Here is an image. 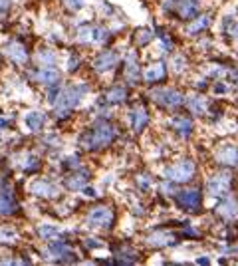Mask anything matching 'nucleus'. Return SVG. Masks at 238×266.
<instances>
[{
    "mask_svg": "<svg viewBox=\"0 0 238 266\" xmlns=\"http://www.w3.org/2000/svg\"><path fill=\"white\" fill-rule=\"evenodd\" d=\"M16 266H32V262H30L26 256H22L20 260H16Z\"/></svg>",
    "mask_w": 238,
    "mask_h": 266,
    "instance_id": "nucleus-44",
    "label": "nucleus"
},
{
    "mask_svg": "<svg viewBox=\"0 0 238 266\" xmlns=\"http://www.w3.org/2000/svg\"><path fill=\"white\" fill-rule=\"evenodd\" d=\"M185 105H187V109H189L193 115H204V113H208V102H206V98H204L202 94H198V92L187 96Z\"/></svg>",
    "mask_w": 238,
    "mask_h": 266,
    "instance_id": "nucleus-22",
    "label": "nucleus"
},
{
    "mask_svg": "<svg viewBox=\"0 0 238 266\" xmlns=\"http://www.w3.org/2000/svg\"><path fill=\"white\" fill-rule=\"evenodd\" d=\"M183 236H187V239H200V234H198L195 228H187V230H183Z\"/></svg>",
    "mask_w": 238,
    "mask_h": 266,
    "instance_id": "nucleus-40",
    "label": "nucleus"
},
{
    "mask_svg": "<svg viewBox=\"0 0 238 266\" xmlns=\"http://www.w3.org/2000/svg\"><path fill=\"white\" fill-rule=\"evenodd\" d=\"M211 16H208V14H198L195 20H191V24L185 28V32L189 34V36H200L204 30H206V28L208 26H211Z\"/></svg>",
    "mask_w": 238,
    "mask_h": 266,
    "instance_id": "nucleus-23",
    "label": "nucleus"
},
{
    "mask_svg": "<svg viewBox=\"0 0 238 266\" xmlns=\"http://www.w3.org/2000/svg\"><path fill=\"white\" fill-rule=\"evenodd\" d=\"M234 266H238V260H236V262H234Z\"/></svg>",
    "mask_w": 238,
    "mask_h": 266,
    "instance_id": "nucleus-47",
    "label": "nucleus"
},
{
    "mask_svg": "<svg viewBox=\"0 0 238 266\" xmlns=\"http://www.w3.org/2000/svg\"><path fill=\"white\" fill-rule=\"evenodd\" d=\"M103 266H135L133 262H129V260H117V262H107V264H103Z\"/></svg>",
    "mask_w": 238,
    "mask_h": 266,
    "instance_id": "nucleus-41",
    "label": "nucleus"
},
{
    "mask_svg": "<svg viewBox=\"0 0 238 266\" xmlns=\"http://www.w3.org/2000/svg\"><path fill=\"white\" fill-rule=\"evenodd\" d=\"M157 34H159V38H161V42H163V50H173V40H171V36H167V32H163V30H159Z\"/></svg>",
    "mask_w": 238,
    "mask_h": 266,
    "instance_id": "nucleus-38",
    "label": "nucleus"
},
{
    "mask_svg": "<svg viewBox=\"0 0 238 266\" xmlns=\"http://www.w3.org/2000/svg\"><path fill=\"white\" fill-rule=\"evenodd\" d=\"M167 266H189V264H183V262H167Z\"/></svg>",
    "mask_w": 238,
    "mask_h": 266,
    "instance_id": "nucleus-46",
    "label": "nucleus"
},
{
    "mask_svg": "<svg viewBox=\"0 0 238 266\" xmlns=\"http://www.w3.org/2000/svg\"><path fill=\"white\" fill-rule=\"evenodd\" d=\"M197 264H198V266H211V258H208V256H198V258H197Z\"/></svg>",
    "mask_w": 238,
    "mask_h": 266,
    "instance_id": "nucleus-43",
    "label": "nucleus"
},
{
    "mask_svg": "<svg viewBox=\"0 0 238 266\" xmlns=\"http://www.w3.org/2000/svg\"><path fill=\"white\" fill-rule=\"evenodd\" d=\"M10 10V0H0V14H6Z\"/></svg>",
    "mask_w": 238,
    "mask_h": 266,
    "instance_id": "nucleus-42",
    "label": "nucleus"
},
{
    "mask_svg": "<svg viewBox=\"0 0 238 266\" xmlns=\"http://www.w3.org/2000/svg\"><path fill=\"white\" fill-rule=\"evenodd\" d=\"M127 98H129V92L125 85H113L103 94V100L107 105H121L127 102Z\"/></svg>",
    "mask_w": 238,
    "mask_h": 266,
    "instance_id": "nucleus-21",
    "label": "nucleus"
},
{
    "mask_svg": "<svg viewBox=\"0 0 238 266\" xmlns=\"http://www.w3.org/2000/svg\"><path fill=\"white\" fill-rule=\"evenodd\" d=\"M175 201L178 205V209L189 213V215H198L202 211V191H200V187L178 189V193L175 195Z\"/></svg>",
    "mask_w": 238,
    "mask_h": 266,
    "instance_id": "nucleus-6",
    "label": "nucleus"
},
{
    "mask_svg": "<svg viewBox=\"0 0 238 266\" xmlns=\"http://www.w3.org/2000/svg\"><path fill=\"white\" fill-rule=\"evenodd\" d=\"M0 143H2V137H0Z\"/></svg>",
    "mask_w": 238,
    "mask_h": 266,
    "instance_id": "nucleus-48",
    "label": "nucleus"
},
{
    "mask_svg": "<svg viewBox=\"0 0 238 266\" xmlns=\"http://www.w3.org/2000/svg\"><path fill=\"white\" fill-rule=\"evenodd\" d=\"M20 167L24 173H36V171H40V159L34 153H26Z\"/></svg>",
    "mask_w": 238,
    "mask_h": 266,
    "instance_id": "nucleus-31",
    "label": "nucleus"
},
{
    "mask_svg": "<svg viewBox=\"0 0 238 266\" xmlns=\"http://www.w3.org/2000/svg\"><path fill=\"white\" fill-rule=\"evenodd\" d=\"M151 40H153V30H149V28H139L137 34H135V44L137 46H149Z\"/></svg>",
    "mask_w": 238,
    "mask_h": 266,
    "instance_id": "nucleus-34",
    "label": "nucleus"
},
{
    "mask_svg": "<svg viewBox=\"0 0 238 266\" xmlns=\"http://www.w3.org/2000/svg\"><path fill=\"white\" fill-rule=\"evenodd\" d=\"M171 70L175 72V74H183L185 72V68H187V58L183 56V54H175L173 58H171Z\"/></svg>",
    "mask_w": 238,
    "mask_h": 266,
    "instance_id": "nucleus-33",
    "label": "nucleus"
},
{
    "mask_svg": "<svg viewBox=\"0 0 238 266\" xmlns=\"http://www.w3.org/2000/svg\"><path fill=\"white\" fill-rule=\"evenodd\" d=\"M215 215L222 221H232L238 217V199L232 195L220 197V201L215 205Z\"/></svg>",
    "mask_w": 238,
    "mask_h": 266,
    "instance_id": "nucleus-12",
    "label": "nucleus"
},
{
    "mask_svg": "<svg viewBox=\"0 0 238 266\" xmlns=\"http://www.w3.org/2000/svg\"><path fill=\"white\" fill-rule=\"evenodd\" d=\"M16 239H18V232H16L14 226H8V225L0 226V243L8 245V243H14Z\"/></svg>",
    "mask_w": 238,
    "mask_h": 266,
    "instance_id": "nucleus-32",
    "label": "nucleus"
},
{
    "mask_svg": "<svg viewBox=\"0 0 238 266\" xmlns=\"http://www.w3.org/2000/svg\"><path fill=\"white\" fill-rule=\"evenodd\" d=\"M151 100L157 107L165 109V111H177L181 109L187 102L185 94H181L178 90H175V87H155V90L151 92Z\"/></svg>",
    "mask_w": 238,
    "mask_h": 266,
    "instance_id": "nucleus-4",
    "label": "nucleus"
},
{
    "mask_svg": "<svg viewBox=\"0 0 238 266\" xmlns=\"http://www.w3.org/2000/svg\"><path fill=\"white\" fill-rule=\"evenodd\" d=\"M232 183H234L232 169H220V171L213 173V177L206 181V193L211 195L213 199L226 197V195H230Z\"/></svg>",
    "mask_w": 238,
    "mask_h": 266,
    "instance_id": "nucleus-5",
    "label": "nucleus"
},
{
    "mask_svg": "<svg viewBox=\"0 0 238 266\" xmlns=\"http://www.w3.org/2000/svg\"><path fill=\"white\" fill-rule=\"evenodd\" d=\"M30 191H32V195L42 197V199H56L60 195V187L48 179H36L30 185Z\"/></svg>",
    "mask_w": 238,
    "mask_h": 266,
    "instance_id": "nucleus-17",
    "label": "nucleus"
},
{
    "mask_svg": "<svg viewBox=\"0 0 238 266\" xmlns=\"http://www.w3.org/2000/svg\"><path fill=\"white\" fill-rule=\"evenodd\" d=\"M79 68V56L78 54H72L70 60H68V72H76Z\"/></svg>",
    "mask_w": 238,
    "mask_h": 266,
    "instance_id": "nucleus-39",
    "label": "nucleus"
},
{
    "mask_svg": "<svg viewBox=\"0 0 238 266\" xmlns=\"http://www.w3.org/2000/svg\"><path fill=\"white\" fill-rule=\"evenodd\" d=\"M163 10L175 12L181 20H195L200 14V0H163Z\"/></svg>",
    "mask_w": 238,
    "mask_h": 266,
    "instance_id": "nucleus-7",
    "label": "nucleus"
},
{
    "mask_svg": "<svg viewBox=\"0 0 238 266\" xmlns=\"http://www.w3.org/2000/svg\"><path fill=\"white\" fill-rule=\"evenodd\" d=\"M36 80L44 85H54L60 82V72L56 68H42L36 72Z\"/></svg>",
    "mask_w": 238,
    "mask_h": 266,
    "instance_id": "nucleus-26",
    "label": "nucleus"
},
{
    "mask_svg": "<svg viewBox=\"0 0 238 266\" xmlns=\"http://www.w3.org/2000/svg\"><path fill=\"white\" fill-rule=\"evenodd\" d=\"M24 125L30 131H40L46 125V113L44 111H30L24 115Z\"/></svg>",
    "mask_w": 238,
    "mask_h": 266,
    "instance_id": "nucleus-25",
    "label": "nucleus"
},
{
    "mask_svg": "<svg viewBox=\"0 0 238 266\" xmlns=\"http://www.w3.org/2000/svg\"><path fill=\"white\" fill-rule=\"evenodd\" d=\"M4 52H6V56L10 58V62H14V64H18V66H22V64L28 62V50H26V46L20 44V42H8V44L4 46Z\"/></svg>",
    "mask_w": 238,
    "mask_h": 266,
    "instance_id": "nucleus-20",
    "label": "nucleus"
},
{
    "mask_svg": "<svg viewBox=\"0 0 238 266\" xmlns=\"http://www.w3.org/2000/svg\"><path fill=\"white\" fill-rule=\"evenodd\" d=\"M78 44H92L96 42V26H81L76 34Z\"/></svg>",
    "mask_w": 238,
    "mask_h": 266,
    "instance_id": "nucleus-27",
    "label": "nucleus"
},
{
    "mask_svg": "<svg viewBox=\"0 0 238 266\" xmlns=\"http://www.w3.org/2000/svg\"><path fill=\"white\" fill-rule=\"evenodd\" d=\"M89 177L92 175H89L83 167H79V169L70 171V175L64 179V185H66L68 191H83L87 187V183H89Z\"/></svg>",
    "mask_w": 238,
    "mask_h": 266,
    "instance_id": "nucleus-14",
    "label": "nucleus"
},
{
    "mask_svg": "<svg viewBox=\"0 0 238 266\" xmlns=\"http://www.w3.org/2000/svg\"><path fill=\"white\" fill-rule=\"evenodd\" d=\"M64 4H66V8H68V10L78 12V10H81V8H83L85 0H64Z\"/></svg>",
    "mask_w": 238,
    "mask_h": 266,
    "instance_id": "nucleus-37",
    "label": "nucleus"
},
{
    "mask_svg": "<svg viewBox=\"0 0 238 266\" xmlns=\"http://www.w3.org/2000/svg\"><path fill=\"white\" fill-rule=\"evenodd\" d=\"M123 78L127 80V83L135 85L141 78L139 74V60H137V52L131 50L127 56H125V66H123Z\"/></svg>",
    "mask_w": 238,
    "mask_h": 266,
    "instance_id": "nucleus-18",
    "label": "nucleus"
},
{
    "mask_svg": "<svg viewBox=\"0 0 238 266\" xmlns=\"http://www.w3.org/2000/svg\"><path fill=\"white\" fill-rule=\"evenodd\" d=\"M213 157H215V163L224 169H238V145H232V143L220 145Z\"/></svg>",
    "mask_w": 238,
    "mask_h": 266,
    "instance_id": "nucleus-10",
    "label": "nucleus"
},
{
    "mask_svg": "<svg viewBox=\"0 0 238 266\" xmlns=\"http://www.w3.org/2000/svg\"><path fill=\"white\" fill-rule=\"evenodd\" d=\"M222 28H224V32H226L230 38L236 40V38H238V16H236V14H226Z\"/></svg>",
    "mask_w": 238,
    "mask_h": 266,
    "instance_id": "nucleus-30",
    "label": "nucleus"
},
{
    "mask_svg": "<svg viewBox=\"0 0 238 266\" xmlns=\"http://www.w3.org/2000/svg\"><path fill=\"white\" fill-rule=\"evenodd\" d=\"M85 92H87V85H68V87H64L60 98L54 103V113H56L58 120H66V117H70V113L79 105Z\"/></svg>",
    "mask_w": 238,
    "mask_h": 266,
    "instance_id": "nucleus-2",
    "label": "nucleus"
},
{
    "mask_svg": "<svg viewBox=\"0 0 238 266\" xmlns=\"http://www.w3.org/2000/svg\"><path fill=\"white\" fill-rule=\"evenodd\" d=\"M115 223V213L109 205H98L94 209H89V213L85 215V225L92 228H105L109 230Z\"/></svg>",
    "mask_w": 238,
    "mask_h": 266,
    "instance_id": "nucleus-8",
    "label": "nucleus"
},
{
    "mask_svg": "<svg viewBox=\"0 0 238 266\" xmlns=\"http://www.w3.org/2000/svg\"><path fill=\"white\" fill-rule=\"evenodd\" d=\"M127 123H129V127H131V131L135 133V135H139V133H143L145 131V127L149 125V111H147V107L145 105H133L131 109H129V115H127Z\"/></svg>",
    "mask_w": 238,
    "mask_h": 266,
    "instance_id": "nucleus-11",
    "label": "nucleus"
},
{
    "mask_svg": "<svg viewBox=\"0 0 238 266\" xmlns=\"http://www.w3.org/2000/svg\"><path fill=\"white\" fill-rule=\"evenodd\" d=\"M117 60H119V56L113 52V50H103L101 54L96 56V60H94V70L98 74H105L109 70H113L117 66Z\"/></svg>",
    "mask_w": 238,
    "mask_h": 266,
    "instance_id": "nucleus-16",
    "label": "nucleus"
},
{
    "mask_svg": "<svg viewBox=\"0 0 238 266\" xmlns=\"http://www.w3.org/2000/svg\"><path fill=\"white\" fill-rule=\"evenodd\" d=\"M115 137L117 129L113 127V123L107 120H98L96 123H92V127H87L81 133L79 147L83 151H101L115 141Z\"/></svg>",
    "mask_w": 238,
    "mask_h": 266,
    "instance_id": "nucleus-1",
    "label": "nucleus"
},
{
    "mask_svg": "<svg viewBox=\"0 0 238 266\" xmlns=\"http://www.w3.org/2000/svg\"><path fill=\"white\" fill-rule=\"evenodd\" d=\"M8 125H10L8 117H0V129H4V127H8Z\"/></svg>",
    "mask_w": 238,
    "mask_h": 266,
    "instance_id": "nucleus-45",
    "label": "nucleus"
},
{
    "mask_svg": "<svg viewBox=\"0 0 238 266\" xmlns=\"http://www.w3.org/2000/svg\"><path fill=\"white\" fill-rule=\"evenodd\" d=\"M109 38V30L105 26H96V44H105Z\"/></svg>",
    "mask_w": 238,
    "mask_h": 266,
    "instance_id": "nucleus-36",
    "label": "nucleus"
},
{
    "mask_svg": "<svg viewBox=\"0 0 238 266\" xmlns=\"http://www.w3.org/2000/svg\"><path fill=\"white\" fill-rule=\"evenodd\" d=\"M14 213H18V203H16L12 191L0 193V215L8 217V215H14Z\"/></svg>",
    "mask_w": 238,
    "mask_h": 266,
    "instance_id": "nucleus-24",
    "label": "nucleus"
},
{
    "mask_svg": "<svg viewBox=\"0 0 238 266\" xmlns=\"http://www.w3.org/2000/svg\"><path fill=\"white\" fill-rule=\"evenodd\" d=\"M137 183H139V189L149 191V189H151V185H153V177L149 173H143V175L137 177Z\"/></svg>",
    "mask_w": 238,
    "mask_h": 266,
    "instance_id": "nucleus-35",
    "label": "nucleus"
},
{
    "mask_svg": "<svg viewBox=\"0 0 238 266\" xmlns=\"http://www.w3.org/2000/svg\"><path fill=\"white\" fill-rule=\"evenodd\" d=\"M165 78H167V64H165L163 60L151 64V66L145 70V74H143V80H145L149 85L161 83V82H165Z\"/></svg>",
    "mask_w": 238,
    "mask_h": 266,
    "instance_id": "nucleus-19",
    "label": "nucleus"
},
{
    "mask_svg": "<svg viewBox=\"0 0 238 266\" xmlns=\"http://www.w3.org/2000/svg\"><path fill=\"white\" fill-rule=\"evenodd\" d=\"M169 127L177 133L178 139H189L193 135V129H195V123L189 115H175L169 120Z\"/></svg>",
    "mask_w": 238,
    "mask_h": 266,
    "instance_id": "nucleus-13",
    "label": "nucleus"
},
{
    "mask_svg": "<svg viewBox=\"0 0 238 266\" xmlns=\"http://www.w3.org/2000/svg\"><path fill=\"white\" fill-rule=\"evenodd\" d=\"M197 175V163L189 157H183L163 169V177L173 183H189Z\"/></svg>",
    "mask_w": 238,
    "mask_h": 266,
    "instance_id": "nucleus-3",
    "label": "nucleus"
},
{
    "mask_svg": "<svg viewBox=\"0 0 238 266\" xmlns=\"http://www.w3.org/2000/svg\"><path fill=\"white\" fill-rule=\"evenodd\" d=\"M36 60H38V64L42 68H54L56 66V52L48 50V48H42V50H38Z\"/></svg>",
    "mask_w": 238,
    "mask_h": 266,
    "instance_id": "nucleus-28",
    "label": "nucleus"
},
{
    "mask_svg": "<svg viewBox=\"0 0 238 266\" xmlns=\"http://www.w3.org/2000/svg\"><path fill=\"white\" fill-rule=\"evenodd\" d=\"M38 234H40V239H44V241H58V239H62V232H60V228L52 226V225L38 226Z\"/></svg>",
    "mask_w": 238,
    "mask_h": 266,
    "instance_id": "nucleus-29",
    "label": "nucleus"
},
{
    "mask_svg": "<svg viewBox=\"0 0 238 266\" xmlns=\"http://www.w3.org/2000/svg\"><path fill=\"white\" fill-rule=\"evenodd\" d=\"M178 243V236L177 232L173 230H167V228H157V230H151L147 236H145V245L153 250H163V248H169V246H175Z\"/></svg>",
    "mask_w": 238,
    "mask_h": 266,
    "instance_id": "nucleus-9",
    "label": "nucleus"
},
{
    "mask_svg": "<svg viewBox=\"0 0 238 266\" xmlns=\"http://www.w3.org/2000/svg\"><path fill=\"white\" fill-rule=\"evenodd\" d=\"M48 254H50L54 260H58V262H76V254H74V250H72L66 243L60 241V239L50 243V246H48Z\"/></svg>",
    "mask_w": 238,
    "mask_h": 266,
    "instance_id": "nucleus-15",
    "label": "nucleus"
}]
</instances>
